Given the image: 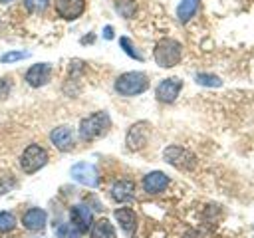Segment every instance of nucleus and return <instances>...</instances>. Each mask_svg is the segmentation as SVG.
<instances>
[{"label": "nucleus", "mask_w": 254, "mask_h": 238, "mask_svg": "<svg viewBox=\"0 0 254 238\" xmlns=\"http://www.w3.org/2000/svg\"><path fill=\"white\" fill-rule=\"evenodd\" d=\"M111 127V117L107 111H95L79 121V139L81 141H93L97 137H103Z\"/></svg>", "instance_id": "f257e3e1"}, {"label": "nucleus", "mask_w": 254, "mask_h": 238, "mask_svg": "<svg viewBox=\"0 0 254 238\" xmlns=\"http://www.w3.org/2000/svg\"><path fill=\"white\" fill-rule=\"evenodd\" d=\"M113 89L117 95H123V97L141 95L149 89V77L143 71H125L115 79Z\"/></svg>", "instance_id": "f03ea898"}, {"label": "nucleus", "mask_w": 254, "mask_h": 238, "mask_svg": "<svg viewBox=\"0 0 254 238\" xmlns=\"http://www.w3.org/2000/svg\"><path fill=\"white\" fill-rule=\"evenodd\" d=\"M181 56H183V46L173 40V38H163L157 42L155 50H153V58L157 61L159 67H175L179 61H181Z\"/></svg>", "instance_id": "7ed1b4c3"}, {"label": "nucleus", "mask_w": 254, "mask_h": 238, "mask_svg": "<svg viewBox=\"0 0 254 238\" xmlns=\"http://www.w3.org/2000/svg\"><path fill=\"white\" fill-rule=\"evenodd\" d=\"M46 165H48V151L44 147H40L38 143L28 145L20 155V169L26 175H34Z\"/></svg>", "instance_id": "20e7f679"}, {"label": "nucleus", "mask_w": 254, "mask_h": 238, "mask_svg": "<svg viewBox=\"0 0 254 238\" xmlns=\"http://www.w3.org/2000/svg\"><path fill=\"white\" fill-rule=\"evenodd\" d=\"M163 159H165V163H169V165H173L181 171H192L194 165H196L194 153H190L189 149L179 147V145H169L163 151Z\"/></svg>", "instance_id": "39448f33"}, {"label": "nucleus", "mask_w": 254, "mask_h": 238, "mask_svg": "<svg viewBox=\"0 0 254 238\" xmlns=\"http://www.w3.org/2000/svg\"><path fill=\"white\" fill-rule=\"evenodd\" d=\"M149 135H151V125L147 121H137L129 127L125 143L129 151H139L149 143Z\"/></svg>", "instance_id": "423d86ee"}, {"label": "nucleus", "mask_w": 254, "mask_h": 238, "mask_svg": "<svg viewBox=\"0 0 254 238\" xmlns=\"http://www.w3.org/2000/svg\"><path fill=\"white\" fill-rule=\"evenodd\" d=\"M69 175H71V178H73L75 182H79V184H83V186L95 188V186L99 184V173H97V169H95L91 163H85V161L75 163V165L71 167Z\"/></svg>", "instance_id": "0eeeda50"}, {"label": "nucleus", "mask_w": 254, "mask_h": 238, "mask_svg": "<svg viewBox=\"0 0 254 238\" xmlns=\"http://www.w3.org/2000/svg\"><path fill=\"white\" fill-rule=\"evenodd\" d=\"M183 89V79L181 77H167L163 81H159L157 89H155V95L161 103H173L179 93Z\"/></svg>", "instance_id": "6e6552de"}, {"label": "nucleus", "mask_w": 254, "mask_h": 238, "mask_svg": "<svg viewBox=\"0 0 254 238\" xmlns=\"http://www.w3.org/2000/svg\"><path fill=\"white\" fill-rule=\"evenodd\" d=\"M54 10L64 20H77L85 12V0H54Z\"/></svg>", "instance_id": "1a4fd4ad"}, {"label": "nucleus", "mask_w": 254, "mask_h": 238, "mask_svg": "<svg viewBox=\"0 0 254 238\" xmlns=\"http://www.w3.org/2000/svg\"><path fill=\"white\" fill-rule=\"evenodd\" d=\"M50 77H52V63H46V61L34 63L24 75V79L30 87H42L50 81Z\"/></svg>", "instance_id": "9d476101"}, {"label": "nucleus", "mask_w": 254, "mask_h": 238, "mask_svg": "<svg viewBox=\"0 0 254 238\" xmlns=\"http://www.w3.org/2000/svg\"><path fill=\"white\" fill-rule=\"evenodd\" d=\"M50 141H52V145H54L58 151H62V153L71 151V149H73V131H71V127H67V125L56 127V129L50 133Z\"/></svg>", "instance_id": "9b49d317"}, {"label": "nucleus", "mask_w": 254, "mask_h": 238, "mask_svg": "<svg viewBox=\"0 0 254 238\" xmlns=\"http://www.w3.org/2000/svg\"><path fill=\"white\" fill-rule=\"evenodd\" d=\"M169 177L163 171H151L143 177V190L147 194H159L169 186Z\"/></svg>", "instance_id": "f8f14e48"}, {"label": "nucleus", "mask_w": 254, "mask_h": 238, "mask_svg": "<svg viewBox=\"0 0 254 238\" xmlns=\"http://www.w3.org/2000/svg\"><path fill=\"white\" fill-rule=\"evenodd\" d=\"M69 220L79 232H87L93 224V214L85 204H75L69 210Z\"/></svg>", "instance_id": "ddd939ff"}, {"label": "nucleus", "mask_w": 254, "mask_h": 238, "mask_svg": "<svg viewBox=\"0 0 254 238\" xmlns=\"http://www.w3.org/2000/svg\"><path fill=\"white\" fill-rule=\"evenodd\" d=\"M48 222V212L44 208H28L22 216V226L26 230H32V232H38V230H44Z\"/></svg>", "instance_id": "4468645a"}, {"label": "nucleus", "mask_w": 254, "mask_h": 238, "mask_svg": "<svg viewBox=\"0 0 254 238\" xmlns=\"http://www.w3.org/2000/svg\"><path fill=\"white\" fill-rule=\"evenodd\" d=\"M113 214H115V220L119 222L121 230L127 236H135V230H137V214H135V210L123 206V208H117Z\"/></svg>", "instance_id": "2eb2a0df"}, {"label": "nucleus", "mask_w": 254, "mask_h": 238, "mask_svg": "<svg viewBox=\"0 0 254 238\" xmlns=\"http://www.w3.org/2000/svg\"><path fill=\"white\" fill-rule=\"evenodd\" d=\"M111 196L117 202H129V200H133V196H135V182L129 180V178H121V180L113 182Z\"/></svg>", "instance_id": "dca6fc26"}, {"label": "nucleus", "mask_w": 254, "mask_h": 238, "mask_svg": "<svg viewBox=\"0 0 254 238\" xmlns=\"http://www.w3.org/2000/svg\"><path fill=\"white\" fill-rule=\"evenodd\" d=\"M200 6V0H181L179 6H177V18L181 24H187L192 20V16L196 14Z\"/></svg>", "instance_id": "f3484780"}, {"label": "nucleus", "mask_w": 254, "mask_h": 238, "mask_svg": "<svg viewBox=\"0 0 254 238\" xmlns=\"http://www.w3.org/2000/svg\"><path fill=\"white\" fill-rule=\"evenodd\" d=\"M91 238H117V232L107 218H99L91 224Z\"/></svg>", "instance_id": "a211bd4d"}, {"label": "nucleus", "mask_w": 254, "mask_h": 238, "mask_svg": "<svg viewBox=\"0 0 254 238\" xmlns=\"http://www.w3.org/2000/svg\"><path fill=\"white\" fill-rule=\"evenodd\" d=\"M194 81L198 83V85H204V87H220L222 85V79L218 77V75H214V73H196L194 75Z\"/></svg>", "instance_id": "6ab92c4d"}, {"label": "nucleus", "mask_w": 254, "mask_h": 238, "mask_svg": "<svg viewBox=\"0 0 254 238\" xmlns=\"http://www.w3.org/2000/svg\"><path fill=\"white\" fill-rule=\"evenodd\" d=\"M56 234H58V238H79V236H81V232H79L71 222L60 224V226L56 228Z\"/></svg>", "instance_id": "aec40b11"}, {"label": "nucleus", "mask_w": 254, "mask_h": 238, "mask_svg": "<svg viewBox=\"0 0 254 238\" xmlns=\"http://www.w3.org/2000/svg\"><path fill=\"white\" fill-rule=\"evenodd\" d=\"M119 46H121V50L129 56V58H133V60H139V61H143V56L135 50V46H133V42L127 38V36H123V38H119Z\"/></svg>", "instance_id": "412c9836"}, {"label": "nucleus", "mask_w": 254, "mask_h": 238, "mask_svg": "<svg viewBox=\"0 0 254 238\" xmlns=\"http://www.w3.org/2000/svg\"><path fill=\"white\" fill-rule=\"evenodd\" d=\"M14 226H16V218H14V214L8 212V210H2V212H0V234L14 230Z\"/></svg>", "instance_id": "4be33fe9"}, {"label": "nucleus", "mask_w": 254, "mask_h": 238, "mask_svg": "<svg viewBox=\"0 0 254 238\" xmlns=\"http://www.w3.org/2000/svg\"><path fill=\"white\" fill-rule=\"evenodd\" d=\"M48 4H50V0H24V6H26V10L30 14H42V12H46Z\"/></svg>", "instance_id": "5701e85b"}, {"label": "nucleus", "mask_w": 254, "mask_h": 238, "mask_svg": "<svg viewBox=\"0 0 254 238\" xmlns=\"http://www.w3.org/2000/svg\"><path fill=\"white\" fill-rule=\"evenodd\" d=\"M28 56H30V52H24V50H20V52H6V54L0 56V61L2 63H14V61H20V60H26Z\"/></svg>", "instance_id": "b1692460"}, {"label": "nucleus", "mask_w": 254, "mask_h": 238, "mask_svg": "<svg viewBox=\"0 0 254 238\" xmlns=\"http://www.w3.org/2000/svg\"><path fill=\"white\" fill-rule=\"evenodd\" d=\"M103 38L105 40H113V28L111 26H105L103 28Z\"/></svg>", "instance_id": "393cba45"}, {"label": "nucleus", "mask_w": 254, "mask_h": 238, "mask_svg": "<svg viewBox=\"0 0 254 238\" xmlns=\"http://www.w3.org/2000/svg\"><path fill=\"white\" fill-rule=\"evenodd\" d=\"M8 184H16L14 180H4V182H0V194H4V192H8L6 188H8Z\"/></svg>", "instance_id": "a878e982"}, {"label": "nucleus", "mask_w": 254, "mask_h": 238, "mask_svg": "<svg viewBox=\"0 0 254 238\" xmlns=\"http://www.w3.org/2000/svg\"><path fill=\"white\" fill-rule=\"evenodd\" d=\"M8 2H12V0H0V4H8Z\"/></svg>", "instance_id": "bb28decb"}]
</instances>
